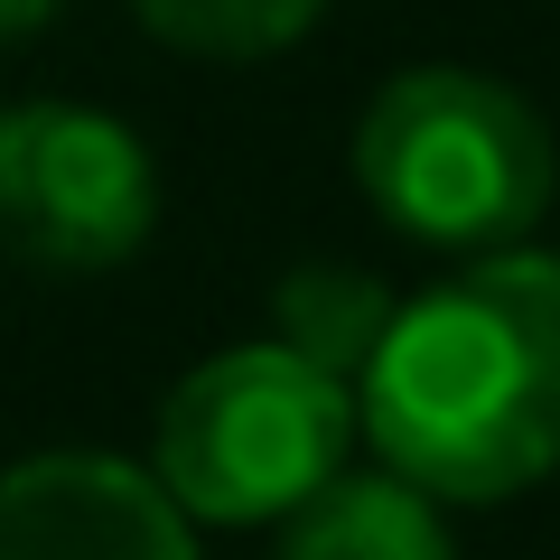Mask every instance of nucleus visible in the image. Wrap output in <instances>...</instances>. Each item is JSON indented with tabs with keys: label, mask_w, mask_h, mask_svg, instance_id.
<instances>
[{
	"label": "nucleus",
	"mask_w": 560,
	"mask_h": 560,
	"mask_svg": "<svg viewBox=\"0 0 560 560\" xmlns=\"http://www.w3.org/2000/svg\"><path fill=\"white\" fill-rule=\"evenodd\" d=\"M355 430L430 504L560 477V253H477L401 300L355 374Z\"/></svg>",
	"instance_id": "f257e3e1"
},
{
	"label": "nucleus",
	"mask_w": 560,
	"mask_h": 560,
	"mask_svg": "<svg viewBox=\"0 0 560 560\" xmlns=\"http://www.w3.org/2000/svg\"><path fill=\"white\" fill-rule=\"evenodd\" d=\"M355 187L420 253H514L560 187L533 94L477 66H411L355 121Z\"/></svg>",
	"instance_id": "f03ea898"
},
{
	"label": "nucleus",
	"mask_w": 560,
	"mask_h": 560,
	"mask_svg": "<svg viewBox=\"0 0 560 560\" xmlns=\"http://www.w3.org/2000/svg\"><path fill=\"white\" fill-rule=\"evenodd\" d=\"M355 448V393L290 346H224L168 393L150 477L197 523H280Z\"/></svg>",
	"instance_id": "7ed1b4c3"
},
{
	"label": "nucleus",
	"mask_w": 560,
	"mask_h": 560,
	"mask_svg": "<svg viewBox=\"0 0 560 560\" xmlns=\"http://www.w3.org/2000/svg\"><path fill=\"white\" fill-rule=\"evenodd\" d=\"M160 224V168L113 113L28 103L0 121V243L38 271H113Z\"/></svg>",
	"instance_id": "20e7f679"
},
{
	"label": "nucleus",
	"mask_w": 560,
	"mask_h": 560,
	"mask_svg": "<svg viewBox=\"0 0 560 560\" xmlns=\"http://www.w3.org/2000/svg\"><path fill=\"white\" fill-rule=\"evenodd\" d=\"M0 560H197V541L150 467L57 448L0 477Z\"/></svg>",
	"instance_id": "39448f33"
},
{
	"label": "nucleus",
	"mask_w": 560,
	"mask_h": 560,
	"mask_svg": "<svg viewBox=\"0 0 560 560\" xmlns=\"http://www.w3.org/2000/svg\"><path fill=\"white\" fill-rule=\"evenodd\" d=\"M280 560H458V541H448L440 504L383 467V477H327L290 514Z\"/></svg>",
	"instance_id": "423d86ee"
},
{
	"label": "nucleus",
	"mask_w": 560,
	"mask_h": 560,
	"mask_svg": "<svg viewBox=\"0 0 560 560\" xmlns=\"http://www.w3.org/2000/svg\"><path fill=\"white\" fill-rule=\"evenodd\" d=\"M393 290H383L374 271H346V261H308V271H290L271 290V318H280V346L290 355H308L318 374H337L346 393H355L364 355L383 346V327H393Z\"/></svg>",
	"instance_id": "0eeeda50"
},
{
	"label": "nucleus",
	"mask_w": 560,
	"mask_h": 560,
	"mask_svg": "<svg viewBox=\"0 0 560 560\" xmlns=\"http://www.w3.org/2000/svg\"><path fill=\"white\" fill-rule=\"evenodd\" d=\"M140 28L187 57H280L318 28L327 0H131Z\"/></svg>",
	"instance_id": "6e6552de"
},
{
	"label": "nucleus",
	"mask_w": 560,
	"mask_h": 560,
	"mask_svg": "<svg viewBox=\"0 0 560 560\" xmlns=\"http://www.w3.org/2000/svg\"><path fill=\"white\" fill-rule=\"evenodd\" d=\"M66 0H0V38H28L38 20H57Z\"/></svg>",
	"instance_id": "1a4fd4ad"
}]
</instances>
